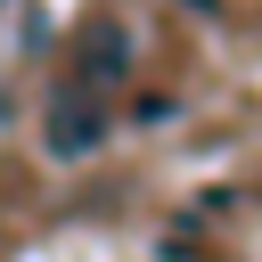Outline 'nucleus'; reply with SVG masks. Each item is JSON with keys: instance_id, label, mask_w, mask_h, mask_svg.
I'll use <instances>...</instances> for the list:
<instances>
[{"instance_id": "1", "label": "nucleus", "mask_w": 262, "mask_h": 262, "mask_svg": "<svg viewBox=\"0 0 262 262\" xmlns=\"http://www.w3.org/2000/svg\"><path fill=\"white\" fill-rule=\"evenodd\" d=\"M98 131H106V115H98L90 98H74V106H57V115H49V147H57V156H90V147H98Z\"/></svg>"}, {"instance_id": "2", "label": "nucleus", "mask_w": 262, "mask_h": 262, "mask_svg": "<svg viewBox=\"0 0 262 262\" xmlns=\"http://www.w3.org/2000/svg\"><path fill=\"white\" fill-rule=\"evenodd\" d=\"M82 66H90V74L106 82V74L123 66V33H106V25H98V33H90V49H82Z\"/></svg>"}]
</instances>
